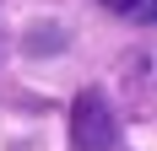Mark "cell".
<instances>
[{"mask_svg":"<svg viewBox=\"0 0 157 151\" xmlns=\"http://www.w3.org/2000/svg\"><path fill=\"white\" fill-rule=\"evenodd\" d=\"M119 140V124H114V108L103 92H81L71 103V146L76 151H114Z\"/></svg>","mask_w":157,"mask_h":151,"instance_id":"cell-1","label":"cell"},{"mask_svg":"<svg viewBox=\"0 0 157 151\" xmlns=\"http://www.w3.org/2000/svg\"><path fill=\"white\" fill-rule=\"evenodd\" d=\"M114 16H125V22H141V27H152L157 22V0H103Z\"/></svg>","mask_w":157,"mask_h":151,"instance_id":"cell-2","label":"cell"}]
</instances>
